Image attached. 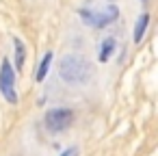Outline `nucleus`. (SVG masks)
Wrapping results in <instances>:
<instances>
[{"label":"nucleus","mask_w":158,"mask_h":156,"mask_svg":"<svg viewBox=\"0 0 158 156\" xmlns=\"http://www.w3.org/2000/svg\"><path fill=\"white\" fill-rule=\"evenodd\" d=\"M0 93L9 104L18 102V93H15V70L11 65L9 59H2L0 65Z\"/></svg>","instance_id":"nucleus-2"},{"label":"nucleus","mask_w":158,"mask_h":156,"mask_svg":"<svg viewBox=\"0 0 158 156\" xmlns=\"http://www.w3.org/2000/svg\"><path fill=\"white\" fill-rule=\"evenodd\" d=\"M50 63H52V52H46L44 59H41V63H39V70L35 72V80H37V82H41V80L46 78V74H48V70H50Z\"/></svg>","instance_id":"nucleus-6"},{"label":"nucleus","mask_w":158,"mask_h":156,"mask_svg":"<svg viewBox=\"0 0 158 156\" xmlns=\"http://www.w3.org/2000/svg\"><path fill=\"white\" fill-rule=\"evenodd\" d=\"M113 50H115V39L113 37H106L102 41V48H100V61L106 63L110 57H113Z\"/></svg>","instance_id":"nucleus-7"},{"label":"nucleus","mask_w":158,"mask_h":156,"mask_svg":"<svg viewBox=\"0 0 158 156\" xmlns=\"http://www.w3.org/2000/svg\"><path fill=\"white\" fill-rule=\"evenodd\" d=\"M147 24H149V15H147V13H143V15L136 20V24H134V41H136V44H141V39H143V35H145Z\"/></svg>","instance_id":"nucleus-5"},{"label":"nucleus","mask_w":158,"mask_h":156,"mask_svg":"<svg viewBox=\"0 0 158 156\" xmlns=\"http://www.w3.org/2000/svg\"><path fill=\"white\" fill-rule=\"evenodd\" d=\"M80 15H82V22H85V24L95 26V28H102V26H106V24H113V22L119 18V11H117L115 5H106V7L100 9V11H87V9H82Z\"/></svg>","instance_id":"nucleus-3"},{"label":"nucleus","mask_w":158,"mask_h":156,"mask_svg":"<svg viewBox=\"0 0 158 156\" xmlns=\"http://www.w3.org/2000/svg\"><path fill=\"white\" fill-rule=\"evenodd\" d=\"M76 154H78V150H76V147H69V150H65L61 156H76Z\"/></svg>","instance_id":"nucleus-9"},{"label":"nucleus","mask_w":158,"mask_h":156,"mask_svg":"<svg viewBox=\"0 0 158 156\" xmlns=\"http://www.w3.org/2000/svg\"><path fill=\"white\" fill-rule=\"evenodd\" d=\"M72 119H74V113L69 108H52L46 113V128L50 132H61L65 128L72 126Z\"/></svg>","instance_id":"nucleus-4"},{"label":"nucleus","mask_w":158,"mask_h":156,"mask_svg":"<svg viewBox=\"0 0 158 156\" xmlns=\"http://www.w3.org/2000/svg\"><path fill=\"white\" fill-rule=\"evenodd\" d=\"M59 74L65 82L82 85L89 78V63L78 54H65L59 63Z\"/></svg>","instance_id":"nucleus-1"},{"label":"nucleus","mask_w":158,"mask_h":156,"mask_svg":"<svg viewBox=\"0 0 158 156\" xmlns=\"http://www.w3.org/2000/svg\"><path fill=\"white\" fill-rule=\"evenodd\" d=\"M141 2H147V0H141Z\"/></svg>","instance_id":"nucleus-10"},{"label":"nucleus","mask_w":158,"mask_h":156,"mask_svg":"<svg viewBox=\"0 0 158 156\" xmlns=\"http://www.w3.org/2000/svg\"><path fill=\"white\" fill-rule=\"evenodd\" d=\"M13 46H15V67L22 70L24 67V57H26V48L20 39H13Z\"/></svg>","instance_id":"nucleus-8"}]
</instances>
